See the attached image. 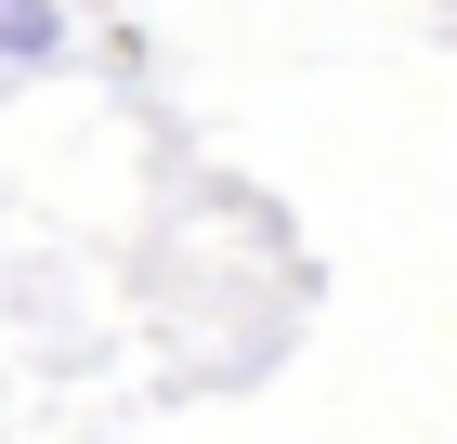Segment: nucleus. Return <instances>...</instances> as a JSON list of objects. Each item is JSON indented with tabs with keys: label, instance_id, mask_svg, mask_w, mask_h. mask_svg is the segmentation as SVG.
<instances>
[{
	"label": "nucleus",
	"instance_id": "f257e3e1",
	"mask_svg": "<svg viewBox=\"0 0 457 444\" xmlns=\"http://www.w3.org/2000/svg\"><path fill=\"white\" fill-rule=\"evenodd\" d=\"M66 53V0H0V66H53Z\"/></svg>",
	"mask_w": 457,
	"mask_h": 444
}]
</instances>
